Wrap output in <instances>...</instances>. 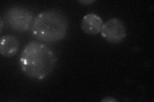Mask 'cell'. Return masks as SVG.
<instances>
[{
	"mask_svg": "<svg viewBox=\"0 0 154 102\" xmlns=\"http://www.w3.org/2000/svg\"><path fill=\"white\" fill-rule=\"evenodd\" d=\"M102 101H103V102H116V101H118V100L112 98V97L109 96V97H107V98L103 99L102 100Z\"/></svg>",
	"mask_w": 154,
	"mask_h": 102,
	"instance_id": "obj_8",
	"label": "cell"
},
{
	"mask_svg": "<svg viewBox=\"0 0 154 102\" xmlns=\"http://www.w3.org/2000/svg\"><path fill=\"white\" fill-rule=\"evenodd\" d=\"M19 48V42L17 38L12 35H5L2 37L0 42V53L6 57L15 56Z\"/></svg>",
	"mask_w": 154,
	"mask_h": 102,
	"instance_id": "obj_6",
	"label": "cell"
},
{
	"mask_svg": "<svg viewBox=\"0 0 154 102\" xmlns=\"http://www.w3.org/2000/svg\"><path fill=\"white\" fill-rule=\"evenodd\" d=\"M68 27V19L63 12L50 10L38 14L33 21L31 31L38 40L55 43L66 37Z\"/></svg>",
	"mask_w": 154,
	"mask_h": 102,
	"instance_id": "obj_2",
	"label": "cell"
},
{
	"mask_svg": "<svg viewBox=\"0 0 154 102\" xmlns=\"http://www.w3.org/2000/svg\"><path fill=\"white\" fill-rule=\"evenodd\" d=\"M57 62L56 54L41 42H32L22 51L19 65L23 72L34 80H42L54 71Z\"/></svg>",
	"mask_w": 154,
	"mask_h": 102,
	"instance_id": "obj_1",
	"label": "cell"
},
{
	"mask_svg": "<svg viewBox=\"0 0 154 102\" xmlns=\"http://www.w3.org/2000/svg\"><path fill=\"white\" fill-rule=\"evenodd\" d=\"M78 2L84 5H89V4L96 2V1L95 0H82V1H79Z\"/></svg>",
	"mask_w": 154,
	"mask_h": 102,
	"instance_id": "obj_7",
	"label": "cell"
},
{
	"mask_svg": "<svg viewBox=\"0 0 154 102\" xmlns=\"http://www.w3.org/2000/svg\"><path fill=\"white\" fill-rule=\"evenodd\" d=\"M100 33L106 41L111 43L122 42L127 36L125 24L117 17L110 19L104 23Z\"/></svg>",
	"mask_w": 154,
	"mask_h": 102,
	"instance_id": "obj_4",
	"label": "cell"
},
{
	"mask_svg": "<svg viewBox=\"0 0 154 102\" xmlns=\"http://www.w3.org/2000/svg\"><path fill=\"white\" fill-rule=\"evenodd\" d=\"M1 26H0V30H1V32L2 31V29H3V20L2 19H1Z\"/></svg>",
	"mask_w": 154,
	"mask_h": 102,
	"instance_id": "obj_9",
	"label": "cell"
},
{
	"mask_svg": "<svg viewBox=\"0 0 154 102\" xmlns=\"http://www.w3.org/2000/svg\"><path fill=\"white\" fill-rule=\"evenodd\" d=\"M103 22L100 16L94 13L85 16L81 21L82 31L89 35H94L101 32Z\"/></svg>",
	"mask_w": 154,
	"mask_h": 102,
	"instance_id": "obj_5",
	"label": "cell"
},
{
	"mask_svg": "<svg viewBox=\"0 0 154 102\" xmlns=\"http://www.w3.org/2000/svg\"><path fill=\"white\" fill-rule=\"evenodd\" d=\"M5 20L13 30L22 33L29 30L32 25L33 13L21 7H12L5 13Z\"/></svg>",
	"mask_w": 154,
	"mask_h": 102,
	"instance_id": "obj_3",
	"label": "cell"
}]
</instances>
